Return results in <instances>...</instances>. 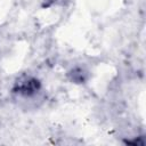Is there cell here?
<instances>
[{"mask_svg": "<svg viewBox=\"0 0 146 146\" xmlns=\"http://www.w3.org/2000/svg\"><path fill=\"white\" fill-rule=\"evenodd\" d=\"M40 90V83L36 79L31 76H25L19 79L14 88V91L24 97H31Z\"/></svg>", "mask_w": 146, "mask_h": 146, "instance_id": "obj_1", "label": "cell"}, {"mask_svg": "<svg viewBox=\"0 0 146 146\" xmlns=\"http://www.w3.org/2000/svg\"><path fill=\"white\" fill-rule=\"evenodd\" d=\"M87 72L81 68V67H76L74 70H72V72L70 73V78L72 81H74L75 83H82L87 80Z\"/></svg>", "mask_w": 146, "mask_h": 146, "instance_id": "obj_2", "label": "cell"}]
</instances>
